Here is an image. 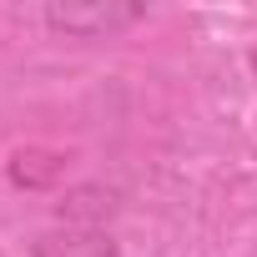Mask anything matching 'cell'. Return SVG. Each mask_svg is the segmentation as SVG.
I'll list each match as a JSON object with an SVG mask.
<instances>
[{
	"instance_id": "cell-1",
	"label": "cell",
	"mask_w": 257,
	"mask_h": 257,
	"mask_svg": "<svg viewBox=\"0 0 257 257\" xmlns=\"http://www.w3.org/2000/svg\"><path fill=\"white\" fill-rule=\"evenodd\" d=\"M41 21H46V31L71 36V41H106V36L142 26L147 6L142 0H51Z\"/></svg>"
},
{
	"instance_id": "cell-2",
	"label": "cell",
	"mask_w": 257,
	"mask_h": 257,
	"mask_svg": "<svg viewBox=\"0 0 257 257\" xmlns=\"http://www.w3.org/2000/svg\"><path fill=\"white\" fill-rule=\"evenodd\" d=\"M31 257H121V242L106 227H51L31 242Z\"/></svg>"
},
{
	"instance_id": "cell-3",
	"label": "cell",
	"mask_w": 257,
	"mask_h": 257,
	"mask_svg": "<svg viewBox=\"0 0 257 257\" xmlns=\"http://www.w3.org/2000/svg\"><path fill=\"white\" fill-rule=\"evenodd\" d=\"M56 217H61V227H101L106 217H116V192L101 182L66 187L56 197Z\"/></svg>"
},
{
	"instance_id": "cell-4",
	"label": "cell",
	"mask_w": 257,
	"mask_h": 257,
	"mask_svg": "<svg viewBox=\"0 0 257 257\" xmlns=\"http://www.w3.org/2000/svg\"><path fill=\"white\" fill-rule=\"evenodd\" d=\"M66 172V157L61 152H46V147H26L6 162V177L21 187V192H46L56 177Z\"/></svg>"
},
{
	"instance_id": "cell-5",
	"label": "cell",
	"mask_w": 257,
	"mask_h": 257,
	"mask_svg": "<svg viewBox=\"0 0 257 257\" xmlns=\"http://www.w3.org/2000/svg\"><path fill=\"white\" fill-rule=\"evenodd\" d=\"M247 66H252V76H257V41H252V51H247Z\"/></svg>"
}]
</instances>
